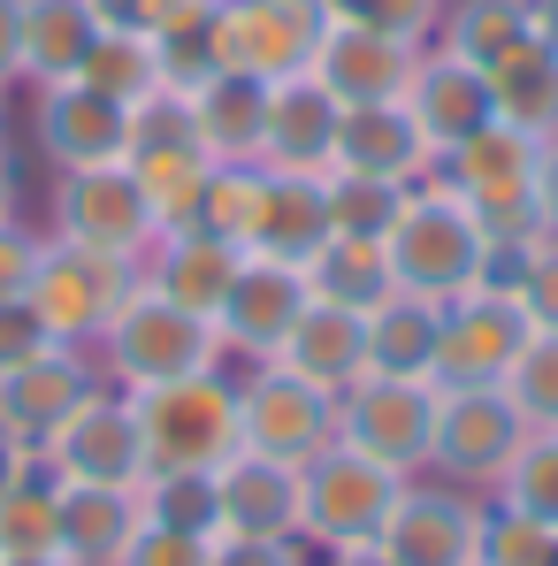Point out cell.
Listing matches in <instances>:
<instances>
[{"instance_id": "obj_1", "label": "cell", "mask_w": 558, "mask_h": 566, "mask_svg": "<svg viewBox=\"0 0 558 566\" xmlns=\"http://www.w3.org/2000/svg\"><path fill=\"white\" fill-rule=\"evenodd\" d=\"M382 253H390V283H398V291L436 298V306L497 276V253H489V238H482L474 207H466L436 169L406 191V214L390 222Z\"/></svg>"}, {"instance_id": "obj_2", "label": "cell", "mask_w": 558, "mask_h": 566, "mask_svg": "<svg viewBox=\"0 0 558 566\" xmlns=\"http://www.w3.org/2000/svg\"><path fill=\"white\" fill-rule=\"evenodd\" d=\"M93 360L115 390H154V382H177V376H207V368H222L230 353H222V329H214V322H199V314L169 306L161 291L138 283V291L115 306V322L99 329Z\"/></svg>"}, {"instance_id": "obj_3", "label": "cell", "mask_w": 558, "mask_h": 566, "mask_svg": "<svg viewBox=\"0 0 558 566\" xmlns=\"http://www.w3.org/2000/svg\"><path fill=\"white\" fill-rule=\"evenodd\" d=\"M130 406H138V437H146V474L154 468L214 474L230 452H245V437H238V376L230 368L130 390Z\"/></svg>"}, {"instance_id": "obj_4", "label": "cell", "mask_w": 558, "mask_h": 566, "mask_svg": "<svg viewBox=\"0 0 558 566\" xmlns=\"http://www.w3.org/2000/svg\"><path fill=\"white\" fill-rule=\"evenodd\" d=\"M406 497V474L375 468L352 444H322L298 468V544L306 552H345V544H382L390 513Z\"/></svg>"}, {"instance_id": "obj_5", "label": "cell", "mask_w": 558, "mask_h": 566, "mask_svg": "<svg viewBox=\"0 0 558 566\" xmlns=\"http://www.w3.org/2000/svg\"><path fill=\"white\" fill-rule=\"evenodd\" d=\"M130 291H138V261H115V253H93V245L46 230L23 298H31V314L46 322L54 345H85V353H93L99 329L115 322V306H123Z\"/></svg>"}, {"instance_id": "obj_6", "label": "cell", "mask_w": 558, "mask_h": 566, "mask_svg": "<svg viewBox=\"0 0 558 566\" xmlns=\"http://www.w3.org/2000/svg\"><path fill=\"white\" fill-rule=\"evenodd\" d=\"M337 0H214L207 15V46H214V70H238V77H298L329 31Z\"/></svg>"}, {"instance_id": "obj_7", "label": "cell", "mask_w": 558, "mask_h": 566, "mask_svg": "<svg viewBox=\"0 0 558 566\" xmlns=\"http://www.w3.org/2000/svg\"><path fill=\"white\" fill-rule=\"evenodd\" d=\"M520 444H528V421L497 382H460V390L436 382V437H429V474L436 482H460L474 497H489Z\"/></svg>"}, {"instance_id": "obj_8", "label": "cell", "mask_w": 558, "mask_h": 566, "mask_svg": "<svg viewBox=\"0 0 558 566\" xmlns=\"http://www.w3.org/2000/svg\"><path fill=\"white\" fill-rule=\"evenodd\" d=\"M429 437H436V382L413 376H360L337 390V444L368 452L390 474H429Z\"/></svg>"}, {"instance_id": "obj_9", "label": "cell", "mask_w": 558, "mask_h": 566, "mask_svg": "<svg viewBox=\"0 0 558 566\" xmlns=\"http://www.w3.org/2000/svg\"><path fill=\"white\" fill-rule=\"evenodd\" d=\"M238 437H245V452H261V460L306 468L322 444H337V390L291 376L276 360H253V368L238 376Z\"/></svg>"}, {"instance_id": "obj_10", "label": "cell", "mask_w": 558, "mask_h": 566, "mask_svg": "<svg viewBox=\"0 0 558 566\" xmlns=\"http://www.w3.org/2000/svg\"><path fill=\"white\" fill-rule=\"evenodd\" d=\"M536 337L520 291L505 276L474 283L460 298H444V329H436V382L460 390V382H505V368L520 360V345Z\"/></svg>"}, {"instance_id": "obj_11", "label": "cell", "mask_w": 558, "mask_h": 566, "mask_svg": "<svg viewBox=\"0 0 558 566\" xmlns=\"http://www.w3.org/2000/svg\"><path fill=\"white\" fill-rule=\"evenodd\" d=\"M54 238H77L93 253H115V261H146L154 238H161V214L154 199L138 191L130 161L115 169H77V177H54V214H46Z\"/></svg>"}, {"instance_id": "obj_12", "label": "cell", "mask_w": 558, "mask_h": 566, "mask_svg": "<svg viewBox=\"0 0 558 566\" xmlns=\"http://www.w3.org/2000/svg\"><path fill=\"white\" fill-rule=\"evenodd\" d=\"M39 460L62 482H107V490H138L146 482V437H138V406L130 390L99 382L93 398L39 444Z\"/></svg>"}, {"instance_id": "obj_13", "label": "cell", "mask_w": 558, "mask_h": 566, "mask_svg": "<svg viewBox=\"0 0 558 566\" xmlns=\"http://www.w3.org/2000/svg\"><path fill=\"white\" fill-rule=\"evenodd\" d=\"M482 521H489V505L474 490L413 474L382 528V552L398 566H482Z\"/></svg>"}, {"instance_id": "obj_14", "label": "cell", "mask_w": 558, "mask_h": 566, "mask_svg": "<svg viewBox=\"0 0 558 566\" xmlns=\"http://www.w3.org/2000/svg\"><path fill=\"white\" fill-rule=\"evenodd\" d=\"M31 138H39V154L54 161V177L115 169V161H130V107L93 93V85H77V77H70V85H39Z\"/></svg>"}, {"instance_id": "obj_15", "label": "cell", "mask_w": 558, "mask_h": 566, "mask_svg": "<svg viewBox=\"0 0 558 566\" xmlns=\"http://www.w3.org/2000/svg\"><path fill=\"white\" fill-rule=\"evenodd\" d=\"M314 306V283L306 269H291V261H269V253H245V269L230 283V298H222V314H214V329H222V353L230 360H276V345L298 329V314Z\"/></svg>"}, {"instance_id": "obj_16", "label": "cell", "mask_w": 558, "mask_h": 566, "mask_svg": "<svg viewBox=\"0 0 558 566\" xmlns=\"http://www.w3.org/2000/svg\"><path fill=\"white\" fill-rule=\"evenodd\" d=\"M421 54H429V46H406V39H390V31H375V23H360V15L337 8L306 70L345 99V107H360V99H398L406 93Z\"/></svg>"}, {"instance_id": "obj_17", "label": "cell", "mask_w": 558, "mask_h": 566, "mask_svg": "<svg viewBox=\"0 0 558 566\" xmlns=\"http://www.w3.org/2000/svg\"><path fill=\"white\" fill-rule=\"evenodd\" d=\"M99 382H107V376H99V360L85 353V345H46L31 368L0 376V429L23 437V444L39 452V444H46V437L93 398Z\"/></svg>"}, {"instance_id": "obj_18", "label": "cell", "mask_w": 558, "mask_h": 566, "mask_svg": "<svg viewBox=\"0 0 558 566\" xmlns=\"http://www.w3.org/2000/svg\"><path fill=\"white\" fill-rule=\"evenodd\" d=\"M337 115H345V99L329 93L314 70L276 77V85H269V138H261V169H283V177H329Z\"/></svg>"}, {"instance_id": "obj_19", "label": "cell", "mask_w": 558, "mask_h": 566, "mask_svg": "<svg viewBox=\"0 0 558 566\" xmlns=\"http://www.w3.org/2000/svg\"><path fill=\"white\" fill-rule=\"evenodd\" d=\"M238 269H245V245L207 238V230H161L154 253L138 261V283L161 291L169 306L199 314V322H214L222 298H230V283H238Z\"/></svg>"}, {"instance_id": "obj_20", "label": "cell", "mask_w": 558, "mask_h": 566, "mask_svg": "<svg viewBox=\"0 0 558 566\" xmlns=\"http://www.w3.org/2000/svg\"><path fill=\"white\" fill-rule=\"evenodd\" d=\"M329 169H345V177H382V185H421V177L436 169V154L421 146L406 99H360V107L337 115Z\"/></svg>"}, {"instance_id": "obj_21", "label": "cell", "mask_w": 558, "mask_h": 566, "mask_svg": "<svg viewBox=\"0 0 558 566\" xmlns=\"http://www.w3.org/2000/svg\"><path fill=\"white\" fill-rule=\"evenodd\" d=\"M398 99H406V115H413L421 146H429L436 161L497 115V107H489V77H482V70H466V62H452L444 46H429V54L413 62V85H406Z\"/></svg>"}, {"instance_id": "obj_22", "label": "cell", "mask_w": 558, "mask_h": 566, "mask_svg": "<svg viewBox=\"0 0 558 566\" xmlns=\"http://www.w3.org/2000/svg\"><path fill=\"white\" fill-rule=\"evenodd\" d=\"M214 536H298V468L230 452L214 468Z\"/></svg>"}, {"instance_id": "obj_23", "label": "cell", "mask_w": 558, "mask_h": 566, "mask_svg": "<svg viewBox=\"0 0 558 566\" xmlns=\"http://www.w3.org/2000/svg\"><path fill=\"white\" fill-rule=\"evenodd\" d=\"M536 161H544V138H528V130L489 115L474 138H460L436 161V177L460 191L466 207H489V199H536Z\"/></svg>"}, {"instance_id": "obj_24", "label": "cell", "mask_w": 558, "mask_h": 566, "mask_svg": "<svg viewBox=\"0 0 558 566\" xmlns=\"http://www.w3.org/2000/svg\"><path fill=\"white\" fill-rule=\"evenodd\" d=\"M276 368L322 382V390H352L368 376V314H345V306H306L298 329L276 345Z\"/></svg>"}, {"instance_id": "obj_25", "label": "cell", "mask_w": 558, "mask_h": 566, "mask_svg": "<svg viewBox=\"0 0 558 566\" xmlns=\"http://www.w3.org/2000/svg\"><path fill=\"white\" fill-rule=\"evenodd\" d=\"M322 238H329V191H322V177H283V169H269V177H261V214H253L245 253H269V261L306 269Z\"/></svg>"}, {"instance_id": "obj_26", "label": "cell", "mask_w": 558, "mask_h": 566, "mask_svg": "<svg viewBox=\"0 0 558 566\" xmlns=\"http://www.w3.org/2000/svg\"><path fill=\"white\" fill-rule=\"evenodd\" d=\"M191 123H199L207 161H261L269 85H261V77H238V70H214L207 85H191Z\"/></svg>"}, {"instance_id": "obj_27", "label": "cell", "mask_w": 558, "mask_h": 566, "mask_svg": "<svg viewBox=\"0 0 558 566\" xmlns=\"http://www.w3.org/2000/svg\"><path fill=\"white\" fill-rule=\"evenodd\" d=\"M15 39H23V85H70L99 39V15L85 0H15Z\"/></svg>"}, {"instance_id": "obj_28", "label": "cell", "mask_w": 558, "mask_h": 566, "mask_svg": "<svg viewBox=\"0 0 558 566\" xmlns=\"http://www.w3.org/2000/svg\"><path fill=\"white\" fill-rule=\"evenodd\" d=\"M130 536H138V490L62 482V559L70 566H115Z\"/></svg>"}, {"instance_id": "obj_29", "label": "cell", "mask_w": 558, "mask_h": 566, "mask_svg": "<svg viewBox=\"0 0 558 566\" xmlns=\"http://www.w3.org/2000/svg\"><path fill=\"white\" fill-rule=\"evenodd\" d=\"M436 329H444V306H436V298L390 291L368 314V376L436 382Z\"/></svg>"}, {"instance_id": "obj_30", "label": "cell", "mask_w": 558, "mask_h": 566, "mask_svg": "<svg viewBox=\"0 0 558 566\" xmlns=\"http://www.w3.org/2000/svg\"><path fill=\"white\" fill-rule=\"evenodd\" d=\"M528 39H544L528 0H444V23H436V46L466 70H497Z\"/></svg>"}, {"instance_id": "obj_31", "label": "cell", "mask_w": 558, "mask_h": 566, "mask_svg": "<svg viewBox=\"0 0 558 566\" xmlns=\"http://www.w3.org/2000/svg\"><path fill=\"white\" fill-rule=\"evenodd\" d=\"M306 283H314L322 306H345V314H375V306L398 291V283H390V253H382V238H345V230H329V238L314 245Z\"/></svg>"}, {"instance_id": "obj_32", "label": "cell", "mask_w": 558, "mask_h": 566, "mask_svg": "<svg viewBox=\"0 0 558 566\" xmlns=\"http://www.w3.org/2000/svg\"><path fill=\"white\" fill-rule=\"evenodd\" d=\"M489 77V107L497 123L528 130V138H558V46L551 39H528L520 54H505Z\"/></svg>"}, {"instance_id": "obj_33", "label": "cell", "mask_w": 558, "mask_h": 566, "mask_svg": "<svg viewBox=\"0 0 558 566\" xmlns=\"http://www.w3.org/2000/svg\"><path fill=\"white\" fill-rule=\"evenodd\" d=\"M0 559H62V474L46 460L0 490Z\"/></svg>"}, {"instance_id": "obj_34", "label": "cell", "mask_w": 558, "mask_h": 566, "mask_svg": "<svg viewBox=\"0 0 558 566\" xmlns=\"http://www.w3.org/2000/svg\"><path fill=\"white\" fill-rule=\"evenodd\" d=\"M261 161H214L207 185H199V207H191L185 230H207V238H230L245 245L253 238V214H261Z\"/></svg>"}, {"instance_id": "obj_35", "label": "cell", "mask_w": 558, "mask_h": 566, "mask_svg": "<svg viewBox=\"0 0 558 566\" xmlns=\"http://www.w3.org/2000/svg\"><path fill=\"white\" fill-rule=\"evenodd\" d=\"M77 85H93L107 99H146L161 85V46L146 39V31H99L93 54H85V70H77Z\"/></svg>"}, {"instance_id": "obj_36", "label": "cell", "mask_w": 558, "mask_h": 566, "mask_svg": "<svg viewBox=\"0 0 558 566\" xmlns=\"http://www.w3.org/2000/svg\"><path fill=\"white\" fill-rule=\"evenodd\" d=\"M207 169H214V161H207L199 146H154V154H130V177H138V191H146V199H154L161 230H185V222H191Z\"/></svg>"}, {"instance_id": "obj_37", "label": "cell", "mask_w": 558, "mask_h": 566, "mask_svg": "<svg viewBox=\"0 0 558 566\" xmlns=\"http://www.w3.org/2000/svg\"><path fill=\"white\" fill-rule=\"evenodd\" d=\"M138 521H154V528H185V536H214V474L154 468L146 482H138Z\"/></svg>"}, {"instance_id": "obj_38", "label": "cell", "mask_w": 558, "mask_h": 566, "mask_svg": "<svg viewBox=\"0 0 558 566\" xmlns=\"http://www.w3.org/2000/svg\"><path fill=\"white\" fill-rule=\"evenodd\" d=\"M497 505L558 528V429H528V444L513 452V468L497 474Z\"/></svg>"}, {"instance_id": "obj_39", "label": "cell", "mask_w": 558, "mask_h": 566, "mask_svg": "<svg viewBox=\"0 0 558 566\" xmlns=\"http://www.w3.org/2000/svg\"><path fill=\"white\" fill-rule=\"evenodd\" d=\"M322 191H329V230H345V238H390V222L406 214V191L413 185H382V177H345V169H329Z\"/></svg>"}, {"instance_id": "obj_40", "label": "cell", "mask_w": 558, "mask_h": 566, "mask_svg": "<svg viewBox=\"0 0 558 566\" xmlns=\"http://www.w3.org/2000/svg\"><path fill=\"white\" fill-rule=\"evenodd\" d=\"M497 390L520 406L528 429H558V329H536V337L520 345V360L505 368Z\"/></svg>"}, {"instance_id": "obj_41", "label": "cell", "mask_w": 558, "mask_h": 566, "mask_svg": "<svg viewBox=\"0 0 558 566\" xmlns=\"http://www.w3.org/2000/svg\"><path fill=\"white\" fill-rule=\"evenodd\" d=\"M154 146H199L191 93H177V85H154L146 99H130V154H154ZM199 154H207V146H199Z\"/></svg>"}, {"instance_id": "obj_42", "label": "cell", "mask_w": 558, "mask_h": 566, "mask_svg": "<svg viewBox=\"0 0 558 566\" xmlns=\"http://www.w3.org/2000/svg\"><path fill=\"white\" fill-rule=\"evenodd\" d=\"M497 276L520 291V306H528L536 329H558V238H536L528 253L497 261Z\"/></svg>"}, {"instance_id": "obj_43", "label": "cell", "mask_w": 558, "mask_h": 566, "mask_svg": "<svg viewBox=\"0 0 558 566\" xmlns=\"http://www.w3.org/2000/svg\"><path fill=\"white\" fill-rule=\"evenodd\" d=\"M551 536H558V528H544V521L489 505V521H482V566H544Z\"/></svg>"}, {"instance_id": "obj_44", "label": "cell", "mask_w": 558, "mask_h": 566, "mask_svg": "<svg viewBox=\"0 0 558 566\" xmlns=\"http://www.w3.org/2000/svg\"><path fill=\"white\" fill-rule=\"evenodd\" d=\"M337 8L406 39V46H436V23H444V0H337Z\"/></svg>"}, {"instance_id": "obj_45", "label": "cell", "mask_w": 558, "mask_h": 566, "mask_svg": "<svg viewBox=\"0 0 558 566\" xmlns=\"http://www.w3.org/2000/svg\"><path fill=\"white\" fill-rule=\"evenodd\" d=\"M214 552V536H185V528H154V521H138V536L123 544V559L115 566H207Z\"/></svg>"}, {"instance_id": "obj_46", "label": "cell", "mask_w": 558, "mask_h": 566, "mask_svg": "<svg viewBox=\"0 0 558 566\" xmlns=\"http://www.w3.org/2000/svg\"><path fill=\"white\" fill-rule=\"evenodd\" d=\"M46 345H54V337H46V322L31 314V298H0V376L31 368Z\"/></svg>"}, {"instance_id": "obj_47", "label": "cell", "mask_w": 558, "mask_h": 566, "mask_svg": "<svg viewBox=\"0 0 558 566\" xmlns=\"http://www.w3.org/2000/svg\"><path fill=\"white\" fill-rule=\"evenodd\" d=\"M207 566H314L298 536H214Z\"/></svg>"}, {"instance_id": "obj_48", "label": "cell", "mask_w": 558, "mask_h": 566, "mask_svg": "<svg viewBox=\"0 0 558 566\" xmlns=\"http://www.w3.org/2000/svg\"><path fill=\"white\" fill-rule=\"evenodd\" d=\"M39 245H46V230H31V222H8V230H0V298H23V291H31Z\"/></svg>"}, {"instance_id": "obj_49", "label": "cell", "mask_w": 558, "mask_h": 566, "mask_svg": "<svg viewBox=\"0 0 558 566\" xmlns=\"http://www.w3.org/2000/svg\"><path fill=\"white\" fill-rule=\"evenodd\" d=\"M536 214H544V238H558V138H544V161H536Z\"/></svg>"}, {"instance_id": "obj_50", "label": "cell", "mask_w": 558, "mask_h": 566, "mask_svg": "<svg viewBox=\"0 0 558 566\" xmlns=\"http://www.w3.org/2000/svg\"><path fill=\"white\" fill-rule=\"evenodd\" d=\"M23 85V39H15V0H0V93Z\"/></svg>"}, {"instance_id": "obj_51", "label": "cell", "mask_w": 558, "mask_h": 566, "mask_svg": "<svg viewBox=\"0 0 558 566\" xmlns=\"http://www.w3.org/2000/svg\"><path fill=\"white\" fill-rule=\"evenodd\" d=\"M8 222H23V161H15V146H0V230Z\"/></svg>"}, {"instance_id": "obj_52", "label": "cell", "mask_w": 558, "mask_h": 566, "mask_svg": "<svg viewBox=\"0 0 558 566\" xmlns=\"http://www.w3.org/2000/svg\"><path fill=\"white\" fill-rule=\"evenodd\" d=\"M314 566H398L382 544H345V552H314Z\"/></svg>"}, {"instance_id": "obj_53", "label": "cell", "mask_w": 558, "mask_h": 566, "mask_svg": "<svg viewBox=\"0 0 558 566\" xmlns=\"http://www.w3.org/2000/svg\"><path fill=\"white\" fill-rule=\"evenodd\" d=\"M31 460H39V452H31V444H23V437H8V429H0V490H8V482H15V474L31 468Z\"/></svg>"}, {"instance_id": "obj_54", "label": "cell", "mask_w": 558, "mask_h": 566, "mask_svg": "<svg viewBox=\"0 0 558 566\" xmlns=\"http://www.w3.org/2000/svg\"><path fill=\"white\" fill-rule=\"evenodd\" d=\"M528 8H536V31L558 46V0H528Z\"/></svg>"}, {"instance_id": "obj_55", "label": "cell", "mask_w": 558, "mask_h": 566, "mask_svg": "<svg viewBox=\"0 0 558 566\" xmlns=\"http://www.w3.org/2000/svg\"><path fill=\"white\" fill-rule=\"evenodd\" d=\"M0 566H70V559H0Z\"/></svg>"}, {"instance_id": "obj_56", "label": "cell", "mask_w": 558, "mask_h": 566, "mask_svg": "<svg viewBox=\"0 0 558 566\" xmlns=\"http://www.w3.org/2000/svg\"><path fill=\"white\" fill-rule=\"evenodd\" d=\"M0 146H8V93H0Z\"/></svg>"}, {"instance_id": "obj_57", "label": "cell", "mask_w": 558, "mask_h": 566, "mask_svg": "<svg viewBox=\"0 0 558 566\" xmlns=\"http://www.w3.org/2000/svg\"><path fill=\"white\" fill-rule=\"evenodd\" d=\"M544 566H558V536H551V552H544Z\"/></svg>"}]
</instances>
